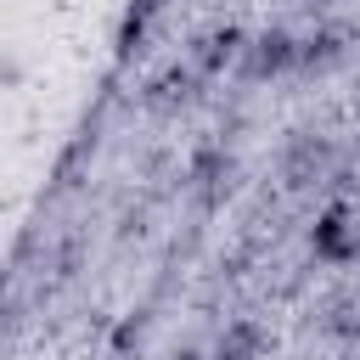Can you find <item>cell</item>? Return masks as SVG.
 <instances>
[{
    "instance_id": "6da1fadb",
    "label": "cell",
    "mask_w": 360,
    "mask_h": 360,
    "mask_svg": "<svg viewBox=\"0 0 360 360\" xmlns=\"http://www.w3.org/2000/svg\"><path fill=\"white\" fill-rule=\"evenodd\" d=\"M287 68H298V39L287 28H259L248 34V51H242V73L248 79H281Z\"/></svg>"
},
{
    "instance_id": "7a4b0ae2",
    "label": "cell",
    "mask_w": 360,
    "mask_h": 360,
    "mask_svg": "<svg viewBox=\"0 0 360 360\" xmlns=\"http://www.w3.org/2000/svg\"><path fill=\"white\" fill-rule=\"evenodd\" d=\"M326 169H332V141L315 135V129H298L281 152V180L287 186H315Z\"/></svg>"
},
{
    "instance_id": "3957f363",
    "label": "cell",
    "mask_w": 360,
    "mask_h": 360,
    "mask_svg": "<svg viewBox=\"0 0 360 360\" xmlns=\"http://www.w3.org/2000/svg\"><path fill=\"white\" fill-rule=\"evenodd\" d=\"M309 253H315L321 264H349V259L360 253V231H354V219H349L343 202L326 208V214L315 219V231H309Z\"/></svg>"
},
{
    "instance_id": "277c9868",
    "label": "cell",
    "mask_w": 360,
    "mask_h": 360,
    "mask_svg": "<svg viewBox=\"0 0 360 360\" xmlns=\"http://www.w3.org/2000/svg\"><path fill=\"white\" fill-rule=\"evenodd\" d=\"M242 51H248V34L236 22H225V28H214V34L197 39V68L202 73H225L231 62H242Z\"/></svg>"
},
{
    "instance_id": "5b68a950",
    "label": "cell",
    "mask_w": 360,
    "mask_h": 360,
    "mask_svg": "<svg viewBox=\"0 0 360 360\" xmlns=\"http://www.w3.org/2000/svg\"><path fill=\"white\" fill-rule=\"evenodd\" d=\"M231 180H236V163H231L225 152H214V146H208V152H197V158H191V186H197V197H202V202H219V197L231 191Z\"/></svg>"
},
{
    "instance_id": "8992f818",
    "label": "cell",
    "mask_w": 360,
    "mask_h": 360,
    "mask_svg": "<svg viewBox=\"0 0 360 360\" xmlns=\"http://www.w3.org/2000/svg\"><path fill=\"white\" fill-rule=\"evenodd\" d=\"M264 354V326L259 321H225V332L214 338V360H259Z\"/></svg>"
},
{
    "instance_id": "52a82bcc",
    "label": "cell",
    "mask_w": 360,
    "mask_h": 360,
    "mask_svg": "<svg viewBox=\"0 0 360 360\" xmlns=\"http://www.w3.org/2000/svg\"><path fill=\"white\" fill-rule=\"evenodd\" d=\"M343 62V28H315L309 39H298V68L309 73H326Z\"/></svg>"
},
{
    "instance_id": "ba28073f",
    "label": "cell",
    "mask_w": 360,
    "mask_h": 360,
    "mask_svg": "<svg viewBox=\"0 0 360 360\" xmlns=\"http://www.w3.org/2000/svg\"><path fill=\"white\" fill-rule=\"evenodd\" d=\"M158 6H163V0H135V6L124 11V28H118V56H135V51H141V39H146V28H152Z\"/></svg>"
},
{
    "instance_id": "9c48e42d",
    "label": "cell",
    "mask_w": 360,
    "mask_h": 360,
    "mask_svg": "<svg viewBox=\"0 0 360 360\" xmlns=\"http://www.w3.org/2000/svg\"><path fill=\"white\" fill-rule=\"evenodd\" d=\"M191 96H197V73L191 68H169V73L152 79V101L158 107H174V101H191Z\"/></svg>"
},
{
    "instance_id": "30bf717a",
    "label": "cell",
    "mask_w": 360,
    "mask_h": 360,
    "mask_svg": "<svg viewBox=\"0 0 360 360\" xmlns=\"http://www.w3.org/2000/svg\"><path fill=\"white\" fill-rule=\"evenodd\" d=\"M141 338H146V315L124 321V326H118V338H112V349H118V354H124V349H141Z\"/></svg>"
},
{
    "instance_id": "8fae6325",
    "label": "cell",
    "mask_w": 360,
    "mask_h": 360,
    "mask_svg": "<svg viewBox=\"0 0 360 360\" xmlns=\"http://www.w3.org/2000/svg\"><path fill=\"white\" fill-rule=\"evenodd\" d=\"M169 360H197V354H191V349H180V354H169Z\"/></svg>"
},
{
    "instance_id": "7c38bea8",
    "label": "cell",
    "mask_w": 360,
    "mask_h": 360,
    "mask_svg": "<svg viewBox=\"0 0 360 360\" xmlns=\"http://www.w3.org/2000/svg\"><path fill=\"white\" fill-rule=\"evenodd\" d=\"M354 112H360V96H354Z\"/></svg>"
},
{
    "instance_id": "4fadbf2b",
    "label": "cell",
    "mask_w": 360,
    "mask_h": 360,
    "mask_svg": "<svg viewBox=\"0 0 360 360\" xmlns=\"http://www.w3.org/2000/svg\"><path fill=\"white\" fill-rule=\"evenodd\" d=\"M321 6H332V0H321Z\"/></svg>"
}]
</instances>
